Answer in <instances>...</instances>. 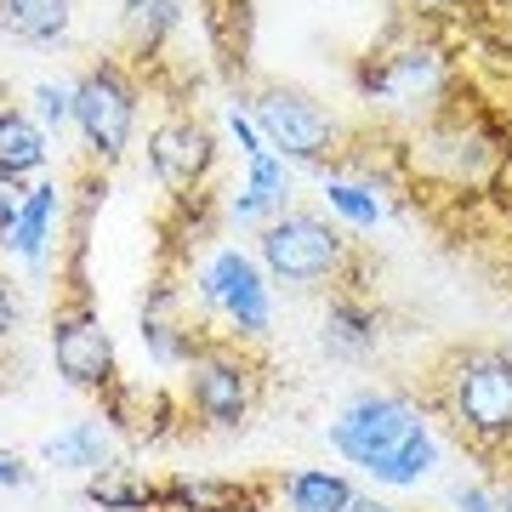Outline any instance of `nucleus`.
<instances>
[{"label":"nucleus","instance_id":"nucleus-9","mask_svg":"<svg viewBox=\"0 0 512 512\" xmlns=\"http://www.w3.org/2000/svg\"><path fill=\"white\" fill-rule=\"evenodd\" d=\"M274 279L262 274V262L245 256L239 245H217L194 268V291H200L205 308H217L228 325H234V342H262L268 336V319H274V296H268Z\"/></svg>","mask_w":512,"mask_h":512},{"label":"nucleus","instance_id":"nucleus-15","mask_svg":"<svg viewBox=\"0 0 512 512\" xmlns=\"http://www.w3.org/2000/svg\"><path fill=\"white\" fill-rule=\"evenodd\" d=\"M57 211H63V188L52 183V177H40V183H29V200H23L18 211V228H12V239H6V251H18L35 274H46V251H52V228H57Z\"/></svg>","mask_w":512,"mask_h":512},{"label":"nucleus","instance_id":"nucleus-5","mask_svg":"<svg viewBox=\"0 0 512 512\" xmlns=\"http://www.w3.org/2000/svg\"><path fill=\"white\" fill-rule=\"evenodd\" d=\"M262 393V365H256L245 342H205L183 365V410L211 433H234L245 427Z\"/></svg>","mask_w":512,"mask_h":512},{"label":"nucleus","instance_id":"nucleus-19","mask_svg":"<svg viewBox=\"0 0 512 512\" xmlns=\"http://www.w3.org/2000/svg\"><path fill=\"white\" fill-rule=\"evenodd\" d=\"M80 495L97 512H160V478H143L126 461H114L109 473H92L80 484Z\"/></svg>","mask_w":512,"mask_h":512},{"label":"nucleus","instance_id":"nucleus-27","mask_svg":"<svg viewBox=\"0 0 512 512\" xmlns=\"http://www.w3.org/2000/svg\"><path fill=\"white\" fill-rule=\"evenodd\" d=\"M29 484H35V473L18 456H0V490H29Z\"/></svg>","mask_w":512,"mask_h":512},{"label":"nucleus","instance_id":"nucleus-13","mask_svg":"<svg viewBox=\"0 0 512 512\" xmlns=\"http://www.w3.org/2000/svg\"><path fill=\"white\" fill-rule=\"evenodd\" d=\"M234 222H274L279 211H291V165L279 160V154H256V160H245V183L228 194V205H222Z\"/></svg>","mask_w":512,"mask_h":512},{"label":"nucleus","instance_id":"nucleus-1","mask_svg":"<svg viewBox=\"0 0 512 512\" xmlns=\"http://www.w3.org/2000/svg\"><path fill=\"white\" fill-rule=\"evenodd\" d=\"M330 450L353 461L359 473H370L387 490H410L439 467V439L433 421L410 393L399 387H365L353 393L336 421H330Z\"/></svg>","mask_w":512,"mask_h":512},{"label":"nucleus","instance_id":"nucleus-22","mask_svg":"<svg viewBox=\"0 0 512 512\" xmlns=\"http://www.w3.org/2000/svg\"><path fill=\"white\" fill-rule=\"evenodd\" d=\"M228 131H234V143H239V154H245V160H256V154H274V148L262 143V131H256V120H251V109H245V103H228Z\"/></svg>","mask_w":512,"mask_h":512},{"label":"nucleus","instance_id":"nucleus-17","mask_svg":"<svg viewBox=\"0 0 512 512\" xmlns=\"http://www.w3.org/2000/svg\"><path fill=\"white\" fill-rule=\"evenodd\" d=\"M74 29V0H0V35L18 46H63Z\"/></svg>","mask_w":512,"mask_h":512},{"label":"nucleus","instance_id":"nucleus-29","mask_svg":"<svg viewBox=\"0 0 512 512\" xmlns=\"http://www.w3.org/2000/svg\"><path fill=\"white\" fill-rule=\"evenodd\" d=\"M165 512H183V507H165Z\"/></svg>","mask_w":512,"mask_h":512},{"label":"nucleus","instance_id":"nucleus-21","mask_svg":"<svg viewBox=\"0 0 512 512\" xmlns=\"http://www.w3.org/2000/svg\"><path fill=\"white\" fill-rule=\"evenodd\" d=\"M29 103H35L29 114H35L46 131H57V137L74 126V80H35V86H29Z\"/></svg>","mask_w":512,"mask_h":512},{"label":"nucleus","instance_id":"nucleus-20","mask_svg":"<svg viewBox=\"0 0 512 512\" xmlns=\"http://www.w3.org/2000/svg\"><path fill=\"white\" fill-rule=\"evenodd\" d=\"M325 205H330V217H342L348 228H376L382 222V194H376V183L353 177V171H325Z\"/></svg>","mask_w":512,"mask_h":512},{"label":"nucleus","instance_id":"nucleus-11","mask_svg":"<svg viewBox=\"0 0 512 512\" xmlns=\"http://www.w3.org/2000/svg\"><path fill=\"white\" fill-rule=\"evenodd\" d=\"M177 29H183V0H120V57L131 69L160 63Z\"/></svg>","mask_w":512,"mask_h":512},{"label":"nucleus","instance_id":"nucleus-23","mask_svg":"<svg viewBox=\"0 0 512 512\" xmlns=\"http://www.w3.org/2000/svg\"><path fill=\"white\" fill-rule=\"evenodd\" d=\"M450 501H456L461 512H501L495 507L490 478H456V484H450Z\"/></svg>","mask_w":512,"mask_h":512},{"label":"nucleus","instance_id":"nucleus-25","mask_svg":"<svg viewBox=\"0 0 512 512\" xmlns=\"http://www.w3.org/2000/svg\"><path fill=\"white\" fill-rule=\"evenodd\" d=\"M18 325H23V302H18V291H12V279L0 274V348L18 342Z\"/></svg>","mask_w":512,"mask_h":512},{"label":"nucleus","instance_id":"nucleus-4","mask_svg":"<svg viewBox=\"0 0 512 512\" xmlns=\"http://www.w3.org/2000/svg\"><path fill=\"white\" fill-rule=\"evenodd\" d=\"M348 234L325 217V211H308V205H291L279 211L274 222L256 228V262L274 285H291V291H313V285H336L342 268H348Z\"/></svg>","mask_w":512,"mask_h":512},{"label":"nucleus","instance_id":"nucleus-3","mask_svg":"<svg viewBox=\"0 0 512 512\" xmlns=\"http://www.w3.org/2000/svg\"><path fill=\"white\" fill-rule=\"evenodd\" d=\"M137 120H143V69H131L120 52H97L74 74V131L92 171L126 160Z\"/></svg>","mask_w":512,"mask_h":512},{"label":"nucleus","instance_id":"nucleus-10","mask_svg":"<svg viewBox=\"0 0 512 512\" xmlns=\"http://www.w3.org/2000/svg\"><path fill=\"white\" fill-rule=\"evenodd\" d=\"M217 137L205 120L194 114H165L160 126L148 131V171H154V183L171 194V200H205V183H211V171H217Z\"/></svg>","mask_w":512,"mask_h":512},{"label":"nucleus","instance_id":"nucleus-26","mask_svg":"<svg viewBox=\"0 0 512 512\" xmlns=\"http://www.w3.org/2000/svg\"><path fill=\"white\" fill-rule=\"evenodd\" d=\"M410 18H444V12H467L473 0H399Z\"/></svg>","mask_w":512,"mask_h":512},{"label":"nucleus","instance_id":"nucleus-2","mask_svg":"<svg viewBox=\"0 0 512 512\" xmlns=\"http://www.w3.org/2000/svg\"><path fill=\"white\" fill-rule=\"evenodd\" d=\"M433 410L473 456H512V348H450L433 370Z\"/></svg>","mask_w":512,"mask_h":512},{"label":"nucleus","instance_id":"nucleus-12","mask_svg":"<svg viewBox=\"0 0 512 512\" xmlns=\"http://www.w3.org/2000/svg\"><path fill=\"white\" fill-rule=\"evenodd\" d=\"M40 461H52L57 473H109L114 461H120V433H114L109 416H86L63 427L57 439L40 444Z\"/></svg>","mask_w":512,"mask_h":512},{"label":"nucleus","instance_id":"nucleus-8","mask_svg":"<svg viewBox=\"0 0 512 512\" xmlns=\"http://www.w3.org/2000/svg\"><path fill=\"white\" fill-rule=\"evenodd\" d=\"M52 365L57 376L80 393H97V399H109L114 387H120V370H114V342L109 330H103V313H97L92 291H86V279L74 274V291L57 302L52 313Z\"/></svg>","mask_w":512,"mask_h":512},{"label":"nucleus","instance_id":"nucleus-18","mask_svg":"<svg viewBox=\"0 0 512 512\" xmlns=\"http://www.w3.org/2000/svg\"><path fill=\"white\" fill-rule=\"evenodd\" d=\"M353 495L359 490H353L348 473H336V467H291V473L279 478L285 512H348Z\"/></svg>","mask_w":512,"mask_h":512},{"label":"nucleus","instance_id":"nucleus-7","mask_svg":"<svg viewBox=\"0 0 512 512\" xmlns=\"http://www.w3.org/2000/svg\"><path fill=\"white\" fill-rule=\"evenodd\" d=\"M245 109H251L262 143L274 148L285 165H325V160L342 154V143H348L342 120H336L319 97L296 92V86H256V92L245 97Z\"/></svg>","mask_w":512,"mask_h":512},{"label":"nucleus","instance_id":"nucleus-14","mask_svg":"<svg viewBox=\"0 0 512 512\" xmlns=\"http://www.w3.org/2000/svg\"><path fill=\"white\" fill-rule=\"evenodd\" d=\"M376 348H382V313H376V302H365L359 291L342 285L325 308V353H336V359H370Z\"/></svg>","mask_w":512,"mask_h":512},{"label":"nucleus","instance_id":"nucleus-6","mask_svg":"<svg viewBox=\"0 0 512 512\" xmlns=\"http://www.w3.org/2000/svg\"><path fill=\"white\" fill-rule=\"evenodd\" d=\"M359 92H365V103L439 114L444 97L456 92V80H450L444 52L427 35H393L387 46H376L359 63Z\"/></svg>","mask_w":512,"mask_h":512},{"label":"nucleus","instance_id":"nucleus-16","mask_svg":"<svg viewBox=\"0 0 512 512\" xmlns=\"http://www.w3.org/2000/svg\"><path fill=\"white\" fill-rule=\"evenodd\" d=\"M46 137H52V131L40 126L29 109L0 103V171H6V177H18V183L40 177V171H46V154H52Z\"/></svg>","mask_w":512,"mask_h":512},{"label":"nucleus","instance_id":"nucleus-28","mask_svg":"<svg viewBox=\"0 0 512 512\" xmlns=\"http://www.w3.org/2000/svg\"><path fill=\"white\" fill-rule=\"evenodd\" d=\"M490 490H495V507H501V512H512V461H507V467H501V473L490 478Z\"/></svg>","mask_w":512,"mask_h":512},{"label":"nucleus","instance_id":"nucleus-24","mask_svg":"<svg viewBox=\"0 0 512 512\" xmlns=\"http://www.w3.org/2000/svg\"><path fill=\"white\" fill-rule=\"evenodd\" d=\"M23 200H29V183H18V177H6V171H0V245L12 239V228H18Z\"/></svg>","mask_w":512,"mask_h":512}]
</instances>
